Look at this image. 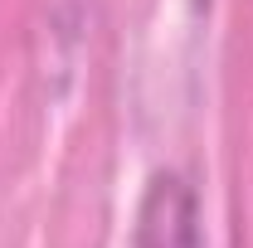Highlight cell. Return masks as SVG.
Instances as JSON below:
<instances>
[{"label": "cell", "mask_w": 253, "mask_h": 248, "mask_svg": "<svg viewBox=\"0 0 253 248\" xmlns=\"http://www.w3.org/2000/svg\"><path fill=\"white\" fill-rule=\"evenodd\" d=\"M141 248H200L195 200L180 180H156L141 214Z\"/></svg>", "instance_id": "6da1fadb"}]
</instances>
